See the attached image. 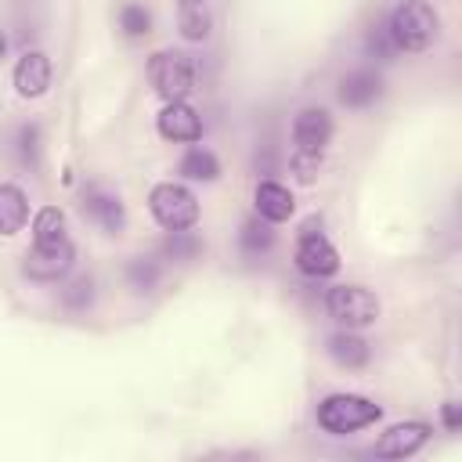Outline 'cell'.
<instances>
[{"label": "cell", "mask_w": 462, "mask_h": 462, "mask_svg": "<svg viewBox=\"0 0 462 462\" xmlns=\"http://www.w3.org/2000/svg\"><path fill=\"white\" fill-rule=\"evenodd\" d=\"M386 32H390L397 54H401V51L419 54V51H426V47L440 36V14H437L433 4H426V0H404V4H397L393 14L386 18Z\"/></svg>", "instance_id": "obj_1"}, {"label": "cell", "mask_w": 462, "mask_h": 462, "mask_svg": "<svg viewBox=\"0 0 462 462\" xmlns=\"http://www.w3.org/2000/svg\"><path fill=\"white\" fill-rule=\"evenodd\" d=\"M318 426L332 437H346V433H357V430H368L383 419V408L361 393H328L318 411H314Z\"/></svg>", "instance_id": "obj_2"}, {"label": "cell", "mask_w": 462, "mask_h": 462, "mask_svg": "<svg viewBox=\"0 0 462 462\" xmlns=\"http://www.w3.org/2000/svg\"><path fill=\"white\" fill-rule=\"evenodd\" d=\"M148 83L152 90L162 97V101H188V94L195 90L199 83V72H195V58L184 54V51H155L148 58Z\"/></svg>", "instance_id": "obj_3"}, {"label": "cell", "mask_w": 462, "mask_h": 462, "mask_svg": "<svg viewBox=\"0 0 462 462\" xmlns=\"http://www.w3.org/2000/svg\"><path fill=\"white\" fill-rule=\"evenodd\" d=\"M148 209H152L155 224L166 231H184V227L199 224V199L180 180H159L148 191Z\"/></svg>", "instance_id": "obj_4"}, {"label": "cell", "mask_w": 462, "mask_h": 462, "mask_svg": "<svg viewBox=\"0 0 462 462\" xmlns=\"http://www.w3.org/2000/svg\"><path fill=\"white\" fill-rule=\"evenodd\" d=\"M296 267L307 274V278H332L339 271V253L336 245L328 242V235L321 231V220L310 217L300 235H296V253H292Z\"/></svg>", "instance_id": "obj_5"}, {"label": "cell", "mask_w": 462, "mask_h": 462, "mask_svg": "<svg viewBox=\"0 0 462 462\" xmlns=\"http://www.w3.org/2000/svg\"><path fill=\"white\" fill-rule=\"evenodd\" d=\"M325 310L343 325V328H365V325H375L379 318V300L372 289L365 285H332L325 292Z\"/></svg>", "instance_id": "obj_6"}, {"label": "cell", "mask_w": 462, "mask_h": 462, "mask_svg": "<svg viewBox=\"0 0 462 462\" xmlns=\"http://www.w3.org/2000/svg\"><path fill=\"white\" fill-rule=\"evenodd\" d=\"M72 260H76L72 238H61V242H51V245H36V242H32V249L25 253L22 271H25L29 278H36V282H58V278L69 274Z\"/></svg>", "instance_id": "obj_7"}, {"label": "cell", "mask_w": 462, "mask_h": 462, "mask_svg": "<svg viewBox=\"0 0 462 462\" xmlns=\"http://www.w3.org/2000/svg\"><path fill=\"white\" fill-rule=\"evenodd\" d=\"M79 209L87 220H94L105 235H119L126 227V209H123V199L101 184H87L83 195H79Z\"/></svg>", "instance_id": "obj_8"}, {"label": "cell", "mask_w": 462, "mask_h": 462, "mask_svg": "<svg viewBox=\"0 0 462 462\" xmlns=\"http://www.w3.org/2000/svg\"><path fill=\"white\" fill-rule=\"evenodd\" d=\"M155 130L173 144H195L202 137V116L188 101H166L155 116Z\"/></svg>", "instance_id": "obj_9"}, {"label": "cell", "mask_w": 462, "mask_h": 462, "mask_svg": "<svg viewBox=\"0 0 462 462\" xmlns=\"http://www.w3.org/2000/svg\"><path fill=\"white\" fill-rule=\"evenodd\" d=\"M430 422H422V419H408V422H393L386 433H379V440H375V455L379 458H408V455H415L426 440H430Z\"/></svg>", "instance_id": "obj_10"}, {"label": "cell", "mask_w": 462, "mask_h": 462, "mask_svg": "<svg viewBox=\"0 0 462 462\" xmlns=\"http://www.w3.org/2000/svg\"><path fill=\"white\" fill-rule=\"evenodd\" d=\"M14 90L22 97H43L51 90V79H54V69H51V58L43 51H22V58L14 61Z\"/></svg>", "instance_id": "obj_11"}, {"label": "cell", "mask_w": 462, "mask_h": 462, "mask_svg": "<svg viewBox=\"0 0 462 462\" xmlns=\"http://www.w3.org/2000/svg\"><path fill=\"white\" fill-rule=\"evenodd\" d=\"M332 141V116L321 105H307L292 116V144L307 148V152H325V144Z\"/></svg>", "instance_id": "obj_12"}, {"label": "cell", "mask_w": 462, "mask_h": 462, "mask_svg": "<svg viewBox=\"0 0 462 462\" xmlns=\"http://www.w3.org/2000/svg\"><path fill=\"white\" fill-rule=\"evenodd\" d=\"M339 101L346 105V108H368V105H375L379 101V94H383V76L375 72V69H368V65H361V69H350L343 79H339Z\"/></svg>", "instance_id": "obj_13"}, {"label": "cell", "mask_w": 462, "mask_h": 462, "mask_svg": "<svg viewBox=\"0 0 462 462\" xmlns=\"http://www.w3.org/2000/svg\"><path fill=\"white\" fill-rule=\"evenodd\" d=\"M253 206H256V217H263L267 224H285V220L296 213L292 191H289L282 180H271V177H263V180L256 184Z\"/></svg>", "instance_id": "obj_14"}, {"label": "cell", "mask_w": 462, "mask_h": 462, "mask_svg": "<svg viewBox=\"0 0 462 462\" xmlns=\"http://www.w3.org/2000/svg\"><path fill=\"white\" fill-rule=\"evenodd\" d=\"M325 350H328V357H332L339 368H346V372H357V368H365V365L372 361V346H368L354 328L332 332L328 343H325Z\"/></svg>", "instance_id": "obj_15"}, {"label": "cell", "mask_w": 462, "mask_h": 462, "mask_svg": "<svg viewBox=\"0 0 462 462\" xmlns=\"http://www.w3.org/2000/svg\"><path fill=\"white\" fill-rule=\"evenodd\" d=\"M29 220V199L18 184L0 180V235H18Z\"/></svg>", "instance_id": "obj_16"}, {"label": "cell", "mask_w": 462, "mask_h": 462, "mask_svg": "<svg viewBox=\"0 0 462 462\" xmlns=\"http://www.w3.org/2000/svg\"><path fill=\"white\" fill-rule=\"evenodd\" d=\"M177 25H180L184 40L202 43L213 29V14H209L206 0H177Z\"/></svg>", "instance_id": "obj_17"}, {"label": "cell", "mask_w": 462, "mask_h": 462, "mask_svg": "<svg viewBox=\"0 0 462 462\" xmlns=\"http://www.w3.org/2000/svg\"><path fill=\"white\" fill-rule=\"evenodd\" d=\"M177 170H180V177L184 180H217L220 177V159L209 152V148H202V144H191L184 155H180V162H177Z\"/></svg>", "instance_id": "obj_18"}, {"label": "cell", "mask_w": 462, "mask_h": 462, "mask_svg": "<svg viewBox=\"0 0 462 462\" xmlns=\"http://www.w3.org/2000/svg\"><path fill=\"white\" fill-rule=\"evenodd\" d=\"M69 238V220L58 206H43L36 217H32V242L36 245H51V242H61Z\"/></svg>", "instance_id": "obj_19"}, {"label": "cell", "mask_w": 462, "mask_h": 462, "mask_svg": "<svg viewBox=\"0 0 462 462\" xmlns=\"http://www.w3.org/2000/svg\"><path fill=\"white\" fill-rule=\"evenodd\" d=\"M238 245H242V253H249V256L267 253V249L274 245V231H271V224H267L263 217H249V220L242 224V231H238Z\"/></svg>", "instance_id": "obj_20"}, {"label": "cell", "mask_w": 462, "mask_h": 462, "mask_svg": "<svg viewBox=\"0 0 462 462\" xmlns=\"http://www.w3.org/2000/svg\"><path fill=\"white\" fill-rule=\"evenodd\" d=\"M202 253V238L184 227V231H166V242H162V256L166 260H177V263H188Z\"/></svg>", "instance_id": "obj_21"}, {"label": "cell", "mask_w": 462, "mask_h": 462, "mask_svg": "<svg viewBox=\"0 0 462 462\" xmlns=\"http://www.w3.org/2000/svg\"><path fill=\"white\" fill-rule=\"evenodd\" d=\"M119 29H123L130 40L148 36V32H152V11H148L144 4H137V0H126V4L119 7Z\"/></svg>", "instance_id": "obj_22"}, {"label": "cell", "mask_w": 462, "mask_h": 462, "mask_svg": "<svg viewBox=\"0 0 462 462\" xmlns=\"http://www.w3.org/2000/svg\"><path fill=\"white\" fill-rule=\"evenodd\" d=\"M321 166H325L321 152L292 148V155H289V173H292V180H296V184H314V180L321 177Z\"/></svg>", "instance_id": "obj_23"}, {"label": "cell", "mask_w": 462, "mask_h": 462, "mask_svg": "<svg viewBox=\"0 0 462 462\" xmlns=\"http://www.w3.org/2000/svg\"><path fill=\"white\" fill-rule=\"evenodd\" d=\"M126 282H130L137 292L155 289V282H159V263H155L152 256H134V260L126 263Z\"/></svg>", "instance_id": "obj_24"}, {"label": "cell", "mask_w": 462, "mask_h": 462, "mask_svg": "<svg viewBox=\"0 0 462 462\" xmlns=\"http://www.w3.org/2000/svg\"><path fill=\"white\" fill-rule=\"evenodd\" d=\"M365 47H368V54H372V58H379V61H390V58L397 54V47H393V40H390L386 25H372V29H368Z\"/></svg>", "instance_id": "obj_25"}, {"label": "cell", "mask_w": 462, "mask_h": 462, "mask_svg": "<svg viewBox=\"0 0 462 462\" xmlns=\"http://www.w3.org/2000/svg\"><path fill=\"white\" fill-rule=\"evenodd\" d=\"M90 296H94V282H90V278H76V282H72V285L61 292L65 307H72V310L87 307V303H90Z\"/></svg>", "instance_id": "obj_26"}, {"label": "cell", "mask_w": 462, "mask_h": 462, "mask_svg": "<svg viewBox=\"0 0 462 462\" xmlns=\"http://www.w3.org/2000/svg\"><path fill=\"white\" fill-rule=\"evenodd\" d=\"M36 137H40L36 126H22V130H18V152H22L25 162H29V159L36 162Z\"/></svg>", "instance_id": "obj_27"}, {"label": "cell", "mask_w": 462, "mask_h": 462, "mask_svg": "<svg viewBox=\"0 0 462 462\" xmlns=\"http://www.w3.org/2000/svg\"><path fill=\"white\" fill-rule=\"evenodd\" d=\"M440 422L448 433H458L462 430V411H458V401H444L440 404Z\"/></svg>", "instance_id": "obj_28"}, {"label": "cell", "mask_w": 462, "mask_h": 462, "mask_svg": "<svg viewBox=\"0 0 462 462\" xmlns=\"http://www.w3.org/2000/svg\"><path fill=\"white\" fill-rule=\"evenodd\" d=\"M4 58H7V32L0 29V61H4Z\"/></svg>", "instance_id": "obj_29"}]
</instances>
